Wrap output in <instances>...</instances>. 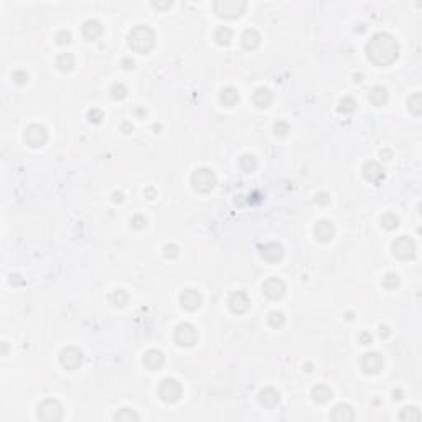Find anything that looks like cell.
I'll list each match as a JSON object with an SVG mask.
<instances>
[{
  "label": "cell",
  "instance_id": "6da1fadb",
  "mask_svg": "<svg viewBox=\"0 0 422 422\" xmlns=\"http://www.w3.org/2000/svg\"><path fill=\"white\" fill-rule=\"evenodd\" d=\"M366 56L376 66H389L399 56V43L389 33H376L368 41Z\"/></svg>",
  "mask_w": 422,
  "mask_h": 422
},
{
  "label": "cell",
  "instance_id": "7a4b0ae2",
  "mask_svg": "<svg viewBox=\"0 0 422 422\" xmlns=\"http://www.w3.org/2000/svg\"><path fill=\"white\" fill-rule=\"evenodd\" d=\"M127 45L134 53L145 55L155 46V33L147 25H137L129 31Z\"/></svg>",
  "mask_w": 422,
  "mask_h": 422
},
{
  "label": "cell",
  "instance_id": "3957f363",
  "mask_svg": "<svg viewBox=\"0 0 422 422\" xmlns=\"http://www.w3.org/2000/svg\"><path fill=\"white\" fill-rule=\"evenodd\" d=\"M63 416L64 409L58 399L48 398L45 401H41L38 408H36V418L43 422H58L63 419Z\"/></svg>",
  "mask_w": 422,
  "mask_h": 422
},
{
  "label": "cell",
  "instance_id": "277c9868",
  "mask_svg": "<svg viewBox=\"0 0 422 422\" xmlns=\"http://www.w3.org/2000/svg\"><path fill=\"white\" fill-rule=\"evenodd\" d=\"M246 2L242 0H216L213 3L214 13L221 18H237L244 13Z\"/></svg>",
  "mask_w": 422,
  "mask_h": 422
},
{
  "label": "cell",
  "instance_id": "5b68a950",
  "mask_svg": "<svg viewBox=\"0 0 422 422\" xmlns=\"http://www.w3.org/2000/svg\"><path fill=\"white\" fill-rule=\"evenodd\" d=\"M192 187L198 193H210L216 187V177L211 169L202 167L192 173Z\"/></svg>",
  "mask_w": 422,
  "mask_h": 422
},
{
  "label": "cell",
  "instance_id": "8992f818",
  "mask_svg": "<svg viewBox=\"0 0 422 422\" xmlns=\"http://www.w3.org/2000/svg\"><path fill=\"white\" fill-rule=\"evenodd\" d=\"M182 393H183L182 384L177 380H173V378H167V380L162 381L159 384V388H157V394H159V398L167 404L177 403L178 399L182 398Z\"/></svg>",
  "mask_w": 422,
  "mask_h": 422
},
{
  "label": "cell",
  "instance_id": "52a82bcc",
  "mask_svg": "<svg viewBox=\"0 0 422 422\" xmlns=\"http://www.w3.org/2000/svg\"><path fill=\"white\" fill-rule=\"evenodd\" d=\"M173 340L178 346L182 348H190L198 342V330L195 328L192 323H180L177 325L175 332H173Z\"/></svg>",
  "mask_w": 422,
  "mask_h": 422
},
{
  "label": "cell",
  "instance_id": "ba28073f",
  "mask_svg": "<svg viewBox=\"0 0 422 422\" xmlns=\"http://www.w3.org/2000/svg\"><path fill=\"white\" fill-rule=\"evenodd\" d=\"M393 256L401 259V261H408V259H414L416 256V242L413 237L409 236H399L393 241L391 244Z\"/></svg>",
  "mask_w": 422,
  "mask_h": 422
},
{
  "label": "cell",
  "instance_id": "9c48e42d",
  "mask_svg": "<svg viewBox=\"0 0 422 422\" xmlns=\"http://www.w3.org/2000/svg\"><path fill=\"white\" fill-rule=\"evenodd\" d=\"M23 140L31 149L43 147L48 140L46 127L41 126V124H30V126H26L25 132H23Z\"/></svg>",
  "mask_w": 422,
  "mask_h": 422
},
{
  "label": "cell",
  "instance_id": "30bf717a",
  "mask_svg": "<svg viewBox=\"0 0 422 422\" xmlns=\"http://www.w3.org/2000/svg\"><path fill=\"white\" fill-rule=\"evenodd\" d=\"M83 363V351L76 346H66L59 353V365L66 371H76Z\"/></svg>",
  "mask_w": 422,
  "mask_h": 422
},
{
  "label": "cell",
  "instance_id": "8fae6325",
  "mask_svg": "<svg viewBox=\"0 0 422 422\" xmlns=\"http://www.w3.org/2000/svg\"><path fill=\"white\" fill-rule=\"evenodd\" d=\"M384 366V360L380 353L376 351H371V353H365L361 356V370H363L366 375H378L381 373Z\"/></svg>",
  "mask_w": 422,
  "mask_h": 422
},
{
  "label": "cell",
  "instance_id": "7c38bea8",
  "mask_svg": "<svg viewBox=\"0 0 422 422\" xmlns=\"http://www.w3.org/2000/svg\"><path fill=\"white\" fill-rule=\"evenodd\" d=\"M285 284H284V280H280L277 277H270L267 279L266 282L262 284V292H264V295L267 297V299L270 300H279V299H282V297L285 295Z\"/></svg>",
  "mask_w": 422,
  "mask_h": 422
},
{
  "label": "cell",
  "instance_id": "4fadbf2b",
  "mask_svg": "<svg viewBox=\"0 0 422 422\" xmlns=\"http://www.w3.org/2000/svg\"><path fill=\"white\" fill-rule=\"evenodd\" d=\"M228 307H229V310L232 313H237V315H241V313H246L247 310H249L251 300H249V297H247L246 292L237 290V292H232V294L229 295Z\"/></svg>",
  "mask_w": 422,
  "mask_h": 422
},
{
  "label": "cell",
  "instance_id": "5bb4252c",
  "mask_svg": "<svg viewBox=\"0 0 422 422\" xmlns=\"http://www.w3.org/2000/svg\"><path fill=\"white\" fill-rule=\"evenodd\" d=\"M361 173H363V178L366 182L375 183V185H380L381 180H384V169L375 160L366 162L361 169Z\"/></svg>",
  "mask_w": 422,
  "mask_h": 422
},
{
  "label": "cell",
  "instance_id": "9a60e30c",
  "mask_svg": "<svg viewBox=\"0 0 422 422\" xmlns=\"http://www.w3.org/2000/svg\"><path fill=\"white\" fill-rule=\"evenodd\" d=\"M313 234H315L317 241L320 242H330L337 234V229H335V224L328 219H322L318 221L313 228Z\"/></svg>",
  "mask_w": 422,
  "mask_h": 422
},
{
  "label": "cell",
  "instance_id": "2e32d148",
  "mask_svg": "<svg viewBox=\"0 0 422 422\" xmlns=\"http://www.w3.org/2000/svg\"><path fill=\"white\" fill-rule=\"evenodd\" d=\"M180 304H182L183 308H185V310L195 312V310H198V308L202 307V304H203V297H202V294H200L198 290H195V289H187V290L180 295Z\"/></svg>",
  "mask_w": 422,
  "mask_h": 422
},
{
  "label": "cell",
  "instance_id": "e0dca14e",
  "mask_svg": "<svg viewBox=\"0 0 422 422\" xmlns=\"http://www.w3.org/2000/svg\"><path fill=\"white\" fill-rule=\"evenodd\" d=\"M257 401H259V404L262 406V408L274 409L275 406L279 404V401H280L279 391H277V389H274V388H264L257 394Z\"/></svg>",
  "mask_w": 422,
  "mask_h": 422
},
{
  "label": "cell",
  "instance_id": "ac0fdd59",
  "mask_svg": "<svg viewBox=\"0 0 422 422\" xmlns=\"http://www.w3.org/2000/svg\"><path fill=\"white\" fill-rule=\"evenodd\" d=\"M330 419L335 422H350L355 419V411L350 404L346 403H340L332 409L330 413Z\"/></svg>",
  "mask_w": 422,
  "mask_h": 422
},
{
  "label": "cell",
  "instance_id": "d6986e66",
  "mask_svg": "<svg viewBox=\"0 0 422 422\" xmlns=\"http://www.w3.org/2000/svg\"><path fill=\"white\" fill-rule=\"evenodd\" d=\"M142 361H144V366L147 368V370L157 371V370H160V368L164 366L165 356L159 350H149V351H145Z\"/></svg>",
  "mask_w": 422,
  "mask_h": 422
},
{
  "label": "cell",
  "instance_id": "ffe728a7",
  "mask_svg": "<svg viewBox=\"0 0 422 422\" xmlns=\"http://www.w3.org/2000/svg\"><path fill=\"white\" fill-rule=\"evenodd\" d=\"M261 256L269 262H279L284 257V247L279 242H267L261 247Z\"/></svg>",
  "mask_w": 422,
  "mask_h": 422
},
{
  "label": "cell",
  "instance_id": "44dd1931",
  "mask_svg": "<svg viewBox=\"0 0 422 422\" xmlns=\"http://www.w3.org/2000/svg\"><path fill=\"white\" fill-rule=\"evenodd\" d=\"M81 33H83L84 40L88 41H96L102 35V25L97 20H86L83 26H81Z\"/></svg>",
  "mask_w": 422,
  "mask_h": 422
},
{
  "label": "cell",
  "instance_id": "7402d4cb",
  "mask_svg": "<svg viewBox=\"0 0 422 422\" xmlns=\"http://www.w3.org/2000/svg\"><path fill=\"white\" fill-rule=\"evenodd\" d=\"M274 96L270 93V89L267 88H257L252 93V102L256 104L259 109H267V107L272 104Z\"/></svg>",
  "mask_w": 422,
  "mask_h": 422
},
{
  "label": "cell",
  "instance_id": "603a6c76",
  "mask_svg": "<svg viewBox=\"0 0 422 422\" xmlns=\"http://www.w3.org/2000/svg\"><path fill=\"white\" fill-rule=\"evenodd\" d=\"M241 45L246 51L256 50V48H259V45H261V35H259L254 28H247L244 30V33L241 35Z\"/></svg>",
  "mask_w": 422,
  "mask_h": 422
},
{
  "label": "cell",
  "instance_id": "cb8c5ba5",
  "mask_svg": "<svg viewBox=\"0 0 422 422\" xmlns=\"http://www.w3.org/2000/svg\"><path fill=\"white\" fill-rule=\"evenodd\" d=\"M368 99L373 106L376 107H383L388 104L389 101V93L388 89L384 88V86H375V88H371L370 94H368Z\"/></svg>",
  "mask_w": 422,
  "mask_h": 422
},
{
  "label": "cell",
  "instance_id": "d4e9b609",
  "mask_svg": "<svg viewBox=\"0 0 422 422\" xmlns=\"http://www.w3.org/2000/svg\"><path fill=\"white\" fill-rule=\"evenodd\" d=\"M310 396H312V399L317 404H325V403L330 401V399H332L333 393H332V389H330L328 386H325V384H317V386L312 388Z\"/></svg>",
  "mask_w": 422,
  "mask_h": 422
},
{
  "label": "cell",
  "instance_id": "484cf974",
  "mask_svg": "<svg viewBox=\"0 0 422 422\" xmlns=\"http://www.w3.org/2000/svg\"><path fill=\"white\" fill-rule=\"evenodd\" d=\"M219 102L224 107H232L239 102V94L234 88H223L219 93Z\"/></svg>",
  "mask_w": 422,
  "mask_h": 422
},
{
  "label": "cell",
  "instance_id": "4316f807",
  "mask_svg": "<svg viewBox=\"0 0 422 422\" xmlns=\"http://www.w3.org/2000/svg\"><path fill=\"white\" fill-rule=\"evenodd\" d=\"M74 66H76V59H74V56L71 55V53H61V55L56 58V68L61 73L73 71Z\"/></svg>",
  "mask_w": 422,
  "mask_h": 422
},
{
  "label": "cell",
  "instance_id": "83f0119b",
  "mask_svg": "<svg viewBox=\"0 0 422 422\" xmlns=\"http://www.w3.org/2000/svg\"><path fill=\"white\" fill-rule=\"evenodd\" d=\"M232 36H234V33H232V30L229 26H219V28L214 31V41L218 43L219 46H228L232 41Z\"/></svg>",
  "mask_w": 422,
  "mask_h": 422
},
{
  "label": "cell",
  "instance_id": "f1b7e54d",
  "mask_svg": "<svg viewBox=\"0 0 422 422\" xmlns=\"http://www.w3.org/2000/svg\"><path fill=\"white\" fill-rule=\"evenodd\" d=\"M408 109H409L411 114H414V116L422 114V96H421V93H414L413 96H409Z\"/></svg>",
  "mask_w": 422,
  "mask_h": 422
},
{
  "label": "cell",
  "instance_id": "f546056e",
  "mask_svg": "<svg viewBox=\"0 0 422 422\" xmlns=\"http://www.w3.org/2000/svg\"><path fill=\"white\" fill-rule=\"evenodd\" d=\"M111 304L117 307V308H122V307H126L129 304V294L126 290H122V289H117L114 290L111 294Z\"/></svg>",
  "mask_w": 422,
  "mask_h": 422
},
{
  "label": "cell",
  "instance_id": "4dcf8cb0",
  "mask_svg": "<svg viewBox=\"0 0 422 422\" xmlns=\"http://www.w3.org/2000/svg\"><path fill=\"white\" fill-rule=\"evenodd\" d=\"M139 419H140L139 414L129 408H124L114 414V421H119V422H137Z\"/></svg>",
  "mask_w": 422,
  "mask_h": 422
},
{
  "label": "cell",
  "instance_id": "1f68e13d",
  "mask_svg": "<svg viewBox=\"0 0 422 422\" xmlns=\"http://www.w3.org/2000/svg\"><path fill=\"white\" fill-rule=\"evenodd\" d=\"M421 419V411L416 406H408V408L401 409L399 413V421H419Z\"/></svg>",
  "mask_w": 422,
  "mask_h": 422
},
{
  "label": "cell",
  "instance_id": "d6a6232c",
  "mask_svg": "<svg viewBox=\"0 0 422 422\" xmlns=\"http://www.w3.org/2000/svg\"><path fill=\"white\" fill-rule=\"evenodd\" d=\"M381 226L384 229H388V231H393V229H396L398 226H399V218L394 213H384L381 216Z\"/></svg>",
  "mask_w": 422,
  "mask_h": 422
},
{
  "label": "cell",
  "instance_id": "836d02e7",
  "mask_svg": "<svg viewBox=\"0 0 422 422\" xmlns=\"http://www.w3.org/2000/svg\"><path fill=\"white\" fill-rule=\"evenodd\" d=\"M239 167H241L242 172H247V173L254 172V170L257 169L256 157H254V155H242L241 159H239Z\"/></svg>",
  "mask_w": 422,
  "mask_h": 422
},
{
  "label": "cell",
  "instance_id": "e575fe53",
  "mask_svg": "<svg viewBox=\"0 0 422 422\" xmlns=\"http://www.w3.org/2000/svg\"><path fill=\"white\" fill-rule=\"evenodd\" d=\"M127 88H126V84H122V83H114L111 86V89H109V94L111 97L114 101H122V99H126V96H127Z\"/></svg>",
  "mask_w": 422,
  "mask_h": 422
},
{
  "label": "cell",
  "instance_id": "d590c367",
  "mask_svg": "<svg viewBox=\"0 0 422 422\" xmlns=\"http://www.w3.org/2000/svg\"><path fill=\"white\" fill-rule=\"evenodd\" d=\"M399 282H401V280H399V275L394 274V272H389V274H386L383 277L381 285H383L384 289H388V290H394V289L399 287Z\"/></svg>",
  "mask_w": 422,
  "mask_h": 422
},
{
  "label": "cell",
  "instance_id": "8d00e7d4",
  "mask_svg": "<svg viewBox=\"0 0 422 422\" xmlns=\"http://www.w3.org/2000/svg\"><path fill=\"white\" fill-rule=\"evenodd\" d=\"M356 109V101L351 96H345L342 101L338 102V111L342 114H350Z\"/></svg>",
  "mask_w": 422,
  "mask_h": 422
},
{
  "label": "cell",
  "instance_id": "74e56055",
  "mask_svg": "<svg viewBox=\"0 0 422 422\" xmlns=\"http://www.w3.org/2000/svg\"><path fill=\"white\" fill-rule=\"evenodd\" d=\"M267 322H269V325L272 327V328H280V327H284V323H285V317H284V313H282V312L274 310V312H270V313H269Z\"/></svg>",
  "mask_w": 422,
  "mask_h": 422
},
{
  "label": "cell",
  "instance_id": "f35d334b",
  "mask_svg": "<svg viewBox=\"0 0 422 422\" xmlns=\"http://www.w3.org/2000/svg\"><path fill=\"white\" fill-rule=\"evenodd\" d=\"M131 228L135 231H142L147 228V218L144 214H134L131 218Z\"/></svg>",
  "mask_w": 422,
  "mask_h": 422
},
{
  "label": "cell",
  "instance_id": "ab89813d",
  "mask_svg": "<svg viewBox=\"0 0 422 422\" xmlns=\"http://www.w3.org/2000/svg\"><path fill=\"white\" fill-rule=\"evenodd\" d=\"M71 40H73V35H71V31H69V30H59L58 33H56V43H58V45H61V46L69 45Z\"/></svg>",
  "mask_w": 422,
  "mask_h": 422
},
{
  "label": "cell",
  "instance_id": "60d3db41",
  "mask_svg": "<svg viewBox=\"0 0 422 422\" xmlns=\"http://www.w3.org/2000/svg\"><path fill=\"white\" fill-rule=\"evenodd\" d=\"M102 119H104V112H102L101 109H89L88 111V121L91 124H101L102 122Z\"/></svg>",
  "mask_w": 422,
  "mask_h": 422
},
{
  "label": "cell",
  "instance_id": "b9f144b4",
  "mask_svg": "<svg viewBox=\"0 0 422 422\" xmlns=\"http://www.w3.org/2000/svg\"><path fill=\"white\" fill-rule=\"evenodd\" d=\"M28 79H30V76H28V73L26 71H23V69H18V71H15L13 74H12V81L13 83H17V84H26L28 83Z\"/></svg>",
  "mask_w": 422,
  "mask_h": 422
},
{
  "label": "cell",
  "instance_id": "7bdbcfd3",
  "mask_svg": "<svg viewBox=\"0 0 422 422\" xmlns=\"http://www.w3.org/2000/svg\"><path fill=\"white\" fill-rule=\"evenodd\" d=\"M290 131L289 124L285 121H277L274 124V132L275 135H280V137H284V135H287V132Z\"/></svg>",
  "mask_w": 422,
  "mask_h": 422
},
{
  "label": "cell",
  "instance_id": "ee69618b",
  "mask_svg": "<svg viewBox=\"0 0 422 422\" xmlns=\"http://www.w3.org/2000/svg\"><path fill=\"white\" fill-rule=\"evenodd\" d=\"M178 252H180V249H178L177 244H165L164 246V256L167 259H175L178 256Z\"/></svg>",
  "mask_w": 422,
  "mask_h": 422
},
{
  "label": "cell",
  "instance_id": "f6af8a7d",
  "mask_svg": "<svg viewBox=\"0 0 422 422\" xmlns=\"http://www.w3.org/2000/svg\"><path fill=\"white\" fill-rule=\"evenodd\" d=\"M315 200H317V203H318V205H322V207H325V205H328V203H330V195H328V193H325V192H320V193H317Z\"/></svg>",
  "mask_w": 422,
  "mask_h": 422
},
{
  "label": "cell",
  "instance_id": "bcb514c9",
  "mask_svg": "<svg viewBox=\"0 0 422 422\" xmlns=\"http://www.w3.org/2000/svg\"><path fill=\"white\" fill-rule=\"evenodd\" d=\"M360 343L361 345H371L373 343V337H371V333L370 332H363L360 335Z\"/></svg>",
  "mask_w": 422,
  "mask_h": 422
},
{
  "label": "cell",
  "instance_id": "7dc6e473",
  "mask_svg": "<svg viewBox=\"0 0 422 422\" xmlns=\"http://www.w3.org/2000/svg\"><path fill=\"white\" fill-rule=\"evenodd\" d=\"M122 68H124V69H127V71H131V69H134V68H135L134 59H131V58H124V59H122Z\"/></svg>",
  "mask_w": 422,
  "mask_h": 422
},
{
  "label": "cell",
  "instance_id": "c3c4849f",
  "mask_svg": "<svg viewBox=\"0 0 422 422\" xmlns=\"http://www.w3.org/2000/svg\"><path fill=\"white\" fill-rule=\"evenodd\" d=\"M389 335H391V328H389L388 325H381L380 327V337L386 340V338H389Z\"/></svg>",
  "mask_w": 422,
  "mask_h": 422
},
{
  "label": "cell",
  "instance_id": "681fc988",
  "mask_svg": "<svg viewBox=\"0 0 422 422\" xmlns=\"http://www.w3.org/2000/svg\"><path fill=\"white\" fill-rule=\"evenodd\" d=\"M121 131L124 134H131L134 131V126H132V122H122L121 124Z\"/></svg>",
  "mask_w": 422,
  "mask_h": 422
},
{
  "label": "cell",
  "instance_id": "f907efd6",
  "mask_svg": "<svg viewBox=\"0 0 422 422\" xmlns=\"http://www.w3.org/2000/svg\"><path fill=\"white\" fill-rule=\"evenodd\" d=\"M112 202H114V203H122L124 202V193L122 192H114V193H112Z\"/></svg>",
  "mask_w": 422,
  "mask_h": 422
},
{
  "label": "cell",
  "instance_id": "816d5d0a",
  "mask_svg": "<svg viewBox=\"0 0 422 422\" xmlns=\"http://www.w3.org/2000/svg\"><path fill=\"white\" fill-rule=\"evenodd\" d=\"M152 7L154 8H159V10H164V8H169L172 7V2H165V3H157V2H152Z\"/></svg>",
  "mask_w": 422,
  "mask_h": 422
},
{
  "label": "cell",
  "instance_id": "f5cc1de1",
  "mask_svg": "<svg viewBox=\"0 0 422 422\" xmlns=\"http://www.w3.org/2000/svg\"><path fill=\"white\" fill-rule=\"evenodd\" d=\"M403 398H404V393L401 391V389H394V391H393V399H394V401H401Z\"/></svg>",
  "mask_w": 422,
  "mask_h": 422
},
{
  "label": "cell",
  "instance_id": "db71d44e",
  "mask_svg": "<svg viewBox=\"0 0 422 422\" xmlns=\"http://www.w3.org/2000/svg\"><path fill=\"white\" fill-rule=\"evenodd\" d=\"M144 195H145V198L154 200V198H155V195H157V192H155V188H147V190L144 192Z\"/></svg>",
  "mask_w": 422,
  "mask_h": 422
},
{
  "label": "cell",
  "instance_id": "11a10c76",
  "mask_svg": "<svg viewBox=\"0 0 422 422\" xmlns=\"http://www.w3.org/2000/svg\"><path fill=\"white\" fill-rule=\"evenodd\" d=\"M154 129H155V131H160V129H162V126H159V124H155V126H154Z\"/></svg>",
  "mask_w": 422,
  "mask_h": 422
}]
</instances>
